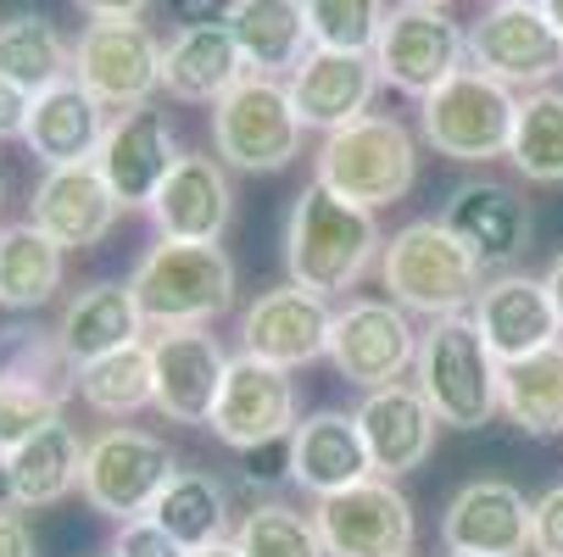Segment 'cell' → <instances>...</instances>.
<instances>
[{"instance_id": "obj_1", "label": "cell", "mask_w": 563, "mask_h": 557, "mask_svg": "<svg viewBox=\"0 0 563 557\" xmlns=\"http://www.w3.org/2000/svg\"><path fill=\"white\" fill-rule=\"evenodd\" d=\"M385 234L374 212L330 196L324 185H301L285 223V274L312 296H346L379 263Z\"/></svg>"}, {"instance_id": "obj_2", "label": "cell", "mask_w": 563, "mask_h": 557, "mask_svg": "<svg viewBox=\"0 0 563 557\" xmlns=\"http://www.w3.org/2000/svg\"><path fill=\"white\" fill-rule=\"evenodd\" d=\"M413 385L430 413L452 430H479L503 413V363L468 312L430 318L413 357Z\"/></svg>"}, {"instance_id": "obj_3", "label": "cell", "mask_w": 563, "mask_h": 557, "mask_svg": "<svg viewBox=\"0 0 563 557\" xmlns=\"http://www.w3.org/2000/svg\"><path fill=\"white\" fill-rule=\"evenodd\" d=\"M129 290L145 330H212L234 307V263L218 241H156L134 263Z\"/></svg>"}, {"instance_id": "obj_4", "label": "cell", "mask_w": 563, "mask_h": 557, "mask_svg": "<svg viewBox=\"0 0 563 557\" xmlns=\"http://www.w3.org/2000/svg\"><path fill=\"white\" fill-rule=\"evenodd\" d=\"M312 185H324L330 196H341L363 212L396 207L419 185V140L408 134V123H396L385 112H368V118L318 140Z\"/></svg>"}, {"instance_id": "obj_5", "label": "cell", "mask_w": 563, "mask_h": 557, "mask_svg": "<svg viewBox=\"0 0 563 557\" xmlns=\"http://www.w3.org/2000/svg\"><path fill=\"white\" fill-rule=\"evenodd\" d=\"M479 263L441 218H413L401 223L385 252H379V285L396 307H408L419 318H457L479 296Z\"/></svg>"}, {"instance_id": "obj_6", "label": "cell", "mask_w": 563, "mask_h": 557, "mask_svg": "<svg viewBox=\"0 0 563 557\" xmlns=\"http://www.w3.org/2000/svg\"><path fill=\"white\" fill-rule=\"evenodd\" d=\"M514 118H519V96L479 67L452 73L435 96L419 101L424 145L435 156H446V163H463V168H486L497 156H508Z\"/></svg>"}, {"instance_id": "obj_7", "label": "cell", "mask_w": 563, "mask_h": 557, "mask_svg": "<svg viewBox=\"0 0 563 557\" xmlns=\"http://www.w3.org/2000/svg\"><path fill=\"white\" fill-rule=\"evenodd\" d=\"M307 123L296 118L290 85L285 78L246 73L240 85L212 107V151L223 168L240 174H279L301 156Z\"/></svg>"}, {"instance_id": "obj_8", "label": "cell", "mask_w": 563, "mask_h": 557, "mask_svg": "<svg viewBox=\"0 0 563 557\" xmlns=\"http://www.w3.org/2000/svg\"><path fill=\"white\" fill-rule=\"evenodd\" d=\"M174 452L168 441H156L145 430H129V424H112L101 435H90L85 446V502L112 519V524H129V519H145L156 508V497L168 491L174 480Z\"/></svg>"}, {"instance_id": "obj_9", "label": "cell", "mask_w": 563, "mask_h": 557, "mask_svg": "<svg viewBox=\"0 0 563 557\" xmlns=\"http://www.w3.org/2000/svg\"><path fill=\"white\" fill-rule=\"evenodd\" d=\"M374 67L390 90L401 96H435L452 73L468 67V29L446 18V7H390L379 40H374Z\"/></svg>"}, {"instance_id": "obj_10", "label": "cell", "mask_w": 563, "mask_h": 557, "mask_svg": "<svg viewBox=\"0 0 563 557\" xmlns=\"http://www.w3.org/2000/svg\"><path fill=\"white\" fill-rule=\"evenodd\" d=\"M312 524L324 535L330 557H413V541H419L413 502L385 474H368V480L335 497H318Z\"/></svg>"}, {"instance_id": "obj_11", "label": "cell", "mask_w": 563, "mask_h": 557, "mask_svg": "<svg viewBox=\"0 0 563 557\" xmlns=\"http://www.w3.org/2000/svg\"><path fill=\"white\" fill-rule=\"evenodd\" d=\"M468 67L492 73L497 85L514 96L525 90H552V78L563 73V34L547 23L541 7H514L497 0L492 12H479L468 23Z\"/></svg>"}, {"instance_id": "obj_12", "label": "cell", "mask_w": 563, "mask_h": 557, "mask_svg": "<svg viewBox=\"0 0 563 557\" xmlns=\"http://www.w3.org/2000/svg\"><path fill=\"white\" fill-rule=\"evenodd\" d=\"M419 335L424 330H413L408 307H396L390 296H363V301H346L335 312L330 363H335V374L346 385L379 390V385H396L401 374H413Z\"/></svg>"}, {"instance_id": "obj_13", "label": "cell", "mask_w": 563, "mask_h": 557, "mask_svg": "<svg viewBox=\"0 0 563 557\" xmlns=\"http://www.w3.org/2000/svg\"><path fill=\"white\" fill-rule=\"evenodd\" d=\"M73 78L107 112L151 107L163 90V45L145 23H90L73 45Z\"/></svg>"}, {"instance_id": "obj_14", "label": "cell", "mask_w": 563, "mask_h": 557, "mask_svg": "<svg viewBox=\"0 0 563 557\" xmlns=\"http://www.w3.org/2000/svg\"><path fill=\"white\" fill-rule=\"evenodd\" d=\"M296 379L290 368H274L252 352L229 357V374H223V390H218V408H212V435L234 452H257V446H274V441H290L296 430Z\"/></svg>"}, {"instance_id": "obj_15", "label": "cell", "mask_w": 563, "mask_h": 557, "mask_svg": "<svg viewBox=\"0 0 563 557\" xmlns=\"http://www.w3.org/2000/svg\"><path fill=\"white\" fill-rule=\"evenodd\" d=\"M330 330H335L330 296H312V290L285 279L240 312V352L296 374L318 357H330Z\"/></svg>"}, {"instance_id": "obj_16", "label": "cell", "mask_w": 563, "mask_h": 557, "mask_svg": "<svg viewBox=\"0 0 563 557\" xmlns=\"http://www.w3.org/2000/svg\"><path fill=\"white\" fill-rule=\"evenodd\" d=\"M179 140H174V123L168 112L156 107H129V112H112L107 134H101V151H96V168L101 179L112 185V196L123 201V212H151L156 190L168 185L174 163H179Z\"/></svg>"}, {"instance_id": "obj_17", "label": "cell", "mask_w": 563, "mask_h": 557, "mask_svg": "<svg viewBox=\"0 0 563 557\" xmlns=\"http://www.w3.org/2000/svg\"><path fill=\"white\" fill-rule=\"evenodd\" d=\"M151 374H156V413L168 424H212L229 352L212 330H156Z\"/></svg>"}, {"instance_id": "obj_18", "label": "cell", "mask_w": 563, "mask_h": 557, "mask_svg": "<svg viewBox=\"0 0 563 557\" xmlns=\"http://www.w3.org/2000/svg\"><path fill=\"white\" fill-rule=\"evenodd\" d=\"M123 201L112 196V185L101 179L96 163H67V168H45L29 201V223H40L62 252H90L118 229Z\"/></svg>"}, {"instance_id": "obj_19", "label": "cell", "mask_w": 563, "mask_h": 557, "mask_svg": "<svg viewBox=\"0 0 563 557\" xmlns=\"http://www.w3.org/2000/svg\"><path fill=\"white\" fill-rule=\"evenodd\" d=\"M357 430H363V446H368V463L385 480H401L430 463L435 452V430L441 419L430 413V402L419 396L413 379H396V385H379V390H363V402L352 408Z\"/></svg>"}, {"instance_id": "obj_20", "label": "cell", "mask_w": 563, "mask_h": 557, "mask_svg": "<svg viewBox=\"0 0 563 557\" xmlns=\"http://www.w3.org/2000/svg\"><path fill=\"white\" fill-rule=\"evenodd\" d=\"M468 318L479 324L486 346L497 352V363H519L552 341H563V324H558V307L547 296V279L536 274H519V268H503L479 285Z\"/></svg>"}, {"instance_id": "obj_21", "label": "cell", "mask_w": 563, "mask_h": 557, "mask_svg": "<svg viewBox=\"0 0 563 557\" xmlns=\"http://www.w3.org/2000/svg\"><path fill=\"white\" fill-rule=\"evenodd\" d=\"M530 508L508 480H468L441 513V546L452 557H530Z\"/></svg>"}, {"instance_id": "obj_22", "label": "cell", "mask_w": 563, "mask_h": 557, "mask_svg": "<svg viewBox=\"0 0 563 557\" xmlns=\"http://www.w3.org/2000/svg\"><path fill=\"white\" fill-rule=\"evenodd\" d=\"M290 85V101H296V118L318 134H335L357 118L374 112V96H379V67L368 51H318L285 78Z\"/></svg>"}, {"instance_id": "obj_23", "label": "cell", "mask_w": 563, "mask_h": 557, "mask_svg": "<svg viewBox=\"0 0 563 557\" xmlns=\"http://www.w3.org/2000/svg\"><path fill=\"white\" fill-rule=\"evenodd\" d=\"M234 218V185L229 168L207 151H185L168 185L151 201V223L163 241H223V229Z\"/></svg>"}, {"instance_id": "obj_24", "label": "cell", "mask_w": 563, "mask_h": 557, "mask_svg": "<svg viewBox=\"0 0 563 557\" xmlns=\"http://www.w3.org/2000/svg\"><path fill=\"white\" fill-rule=\"evenodd\" d=\"M85 435H78L67 419H51L45 430H34L23 446H12L0 457V486H7V502L34 513V508H56L67 502L78 486H85Z\"/></svg>"}, {"instance_id": "obj_25", "label": "cell", "mask_w": 563, "mask_h": 557, "mask_svg": "<svg viewBox=\"0 0 563 557\" xmlns=\"http://www.w3.org/2000/svg\"><path fill=\"white\" fill-rule=\"evenodd\" d=\"M441 223L486 268H508L530 246V207L503 179H468V185H457L446 196V207H441Z\"/></svg>"}, {"instance_id": "obj_26", "label": "cell", "mask_w": 563, "mask_h": 557, "mask_svg": "<svg viewBox=\"0 0 563 557\" xmlns=\"http://www.w3.org/2000/svg\"><path fill=\"white\" fill-rule=\"evenodd\" d=\"M290 486H301L312 502L318 497H335L357 480H368L374 463H368V446H363V430L352 413H335V408H318L307 413L296 430H290Z\"/></svg>"}, {"instance_id": "obj_27", "label": "cell", "mask_w": 563, "mask_h": 557, "mask_svg": "<svg viewBox=\"0 0 563 557\" xmlns=\"http://www.w3.org/2000/svg\"><path fill=\"white\" fill-rule=\"evenodd\" d=\"M246 56H240L229 23H185L163 45V90L190 107H218L240 78H246Z\"/></svg>"}, {"instance_id": "obj_28", "label": "cell", "mask_w": 563, "mask_h": 557, "mask_svg": "<svg viewBox=\"0 0 563 557\" xmlns=\"http://www.w3.org/2000/svg\"><path fill=\"white\" fill-rule=\"evenodd\" d=\"M107 107L78 85V78H62V85L40 90L29 107V129L23 145L29 156H40L45 168H67V163H96L101 134H107Z\"/></svg>"}, {"instance_id": "obj_29", "label": "cell", "mask_w": 563, "mask_h": 557, "mask_svg": "<svg viewBox=\"0 0 563 557\" xmlns=\"http://www.w3.org/2000/svg\"><path fill=\"white\" fill-rule=\"evenodd\" d=\"M140 335H145L140 301H134L129 285H112V279L73 290V296L62 301V312H56V341H62V352H67L78 368L96 363V357H107V352L134 346Z\"/></svg>"}, {"instance_id": "obj_30", "label": "cell", "mask_w": 563, "mask_h": 557, "mask_svg": "<svg viewBox=\"0 0 563 557\" xmlns=\"http://www.w3.org/2000/svg\"><path fill=\"white\" fill-rule=\"evenodd\" d=\"M223 23L246 56L252 73L263 78H290L312 56V29L301 0H229Z\"/></svg>"}, {"instance_id": "obj_31", "label": "cell", "mask_w": 563, "mask_h": 557, "mask_svg": "<svg viewBox=\"0 0 563 557\" xmlns=\"http://www.w3.org/2000/svg\"><path fill=\"white\" fill-rule=\"evenodd\" d=\"M0 390H23L51 408H67L78 396V363L62 352L56 330L18 318V324L0 330Z\"/></svg>"}, {"instance_id": "obj_32", "label": "cell", "mask_w": 563, "mask_h": 557, "mask_svg": "<svg viewBox=\"0 0 563 557\" xmlns=\"http://www.w3.org/2000/svg\"><path fill=\"white\" fill-rule=\"evenodd\" d=\"M67 252L51 241L40 223H7L0 229V307L34 312L62 290Z\"/></svg>"}, {"instance_id": "obj_33", "label": "cell", "mask_w": 563, "mask_h": 557, "mask_svg": "<svg viewBox=\"0 0 563 557\" xmlns=\"http://www.w3.org/2000/svg\"><path fill=\"white\" fill-rule=\"evenodd\" d=\"M503 413L536 441L563 435V341L503 363Z\"/></svg>"}, {"instance_id": "obj_34", "label": "cell", "mask_w": 563, "mask_h": 557, "mask_svg": "<svg viewBox=\"0 0 563 557\" xmlns=\"http://www.w3.org/2000/svg\"><path fill=\"white\" fill-rule=\"evenodd\" d=\"M151 519L163 524L185 552H201V546H218V541L234 535L229 530V491H223L218 474H207V468H179L168 480V491L156 497Z\"/></svg>"}, {"instance_id": "obj_35", "label": "cell", "mask_w": 563, "mask_h": 557, "mask_svg": "<svg viewBox=\"0 0 563 557\" xmlns=\"http://www.w3.org/2000/svg\"><path fill=\"white\" fill-rule=\"evenodd\" d=\"M0 73L12 78L18 90L40 96L62 78H73V45L62 40V29L40 12H18L0 23Z\"/></svg>"}, {"instance_id": "obj_36", "label": "cell", "mask_w": 563, "mask_h": 557, "mask_svg": "<svg viewBox=\"0 0 563 557\" xmlns=\"http://www.w3.org/2000/svg\"><path fill=\"white\" fill-rule=\"evenodd\" d=\"M78 402L101 419H134L156 408V374H151V341H134L123 352H107L78 368Z\"/></svg>"}, {"instance_id": "obj_37", "label": "cell", "mask_w": 563, "mask_h": 557, "mask_svg": "<svg viewBox=\"0 0 563 557\" xmlns=\"http://www.w3.org/2000/svg\"><path fill=\"white\" fill-rule=\"evenodd\" d=\"M508 163L530 185H563V90H530V96H519Z\"/></svg>"}, {"instance_id": "obj_38", "label": "cell", "mask_w": 563, "mask_h": 557, "mask_svg": "<svg viewBox=\"0 0 563 557\" xmlns=\"http://www.w3.org/2000/svg\"><path fill=\"white\" fill-rule=\"evenodd\" d=\"M229 541L240 557H330L312 513H301L290 502H257L252 513H240Z\"/></svg>"}, {"instance_id": "obj_39", "label": "cell", "mask_w": 563, "mask_h": 557, "mask_svg": "<svg viewBox=\"0 0 563 557\" xmlns=\"http://www.w3.org/2000/svg\"><path fill=\"white\" fill-rule=\"evenodd\" d=\"M307 7V29L318 51H368L390 18L385 0H301Z\"/></svg>"}, {"instance_id": "obj_40", "label": "cell", "mask_w": 563, "mask_h": 557, "mask_svg": "<svg viewBox=\"0 0 563 557\" xmlns=\"http://www.w3.org/2000/svg\"><path fill=\"white\" fill-rule=\"evenodd\" d=\"M51 419H62V408L40 402V396H23V390H0V457L23 446L34 430H45Z\"/></svg>"}, {"instance_id": "obj_41", "label": "cell", "mask_w": 563, "mask_h": 557, "mask_svg": "<svg viewBox=\"0 0 563 557\" xmlns=\"http://www.w3.org/2000/svg\"><path fill=\"white\" fill-rule=\"evenodd\" d=\"M112 557H190L163 524H156L151 513L145 519H129L118 524V541H112Z\"/></svg>"}, {"instance_id": "obj_42", "label": "cell", "mask_w": 563, "mask_h": 557, "mask_svg": "<svg viewBox=\"0 0 563 557\" xmlns=\"http://www.w3.org/2000/svg\"><path fill=\"white\" fill-rule=\"evenodd\" d=\"M530 557H563V486H552L530 508Z\"/></svg>"}, {"instance_id": "obj_43", "label": "cell", "mask_w": 563, "mask_h": 557, "mask_svg": "<svg viewBox=\"0 0 563 557\" xmlns=\"http://www.w3.org/2000/svg\"><path fill=\"white\" fill-rule=\"evenodd\" d=\"M29 107H34V96L18 90L12 78L0 73V140H23V129H29Z\"/></svg>"}, {"instance_id": "obj_44", "label": "cell", "mask_w": 563, "mask_h": 557, "mask_svg": "<svg viewBox=\"0 0 563 557\" xmlns=\"http://www.w3.org/2000/svg\"><path fill=\"white\" fill-rule=\"evenodd\" d=\"M90 23H140L156 0H73Z\"/></svg>"}, {"instance_id": "obj_45", "label": "cell", "mask_w": 563, "mask_h": 557, "mask_svg": "<svg viewBox=\"0 0 563 557\" xmlns=\"http://www.w3.org/2000/svg\"><path fill=\"white\" fill-rule=\"evenodd\" d=\"M0 557H34V530L23 519V508H0Z\"/></svg>"}, {"instance_id": "obj_46", "label": "cell", "mask_w": 563, "mask_h": 557, "mask_svg": "<svg viewBox=\"0 0 563 557\" xmlns=\"http://www.w3.org/2000/svg\"><path fill=\"white\" fill-rule=\"evenodd\" d=\"M541 279H547V296H552V307H558V324H563V252L552 257V268H547Z\"/></svg>"}, {"instance_id": "obj_47", "label": "cell", "mask_w": 563, "mask_h": 557, "mask_svg": "<svg viewBox=\"0 0 563 557\" xmlns=\"http://www.w3.org/2000/svg\"><path fill=\"white\" fill-rule=\"evenodd\" d=\"M190 557H240V552H234V541H218V546H201V552H190Z\"/></svg>"}, {"instance_id": "obj_48", "label": "cell", "mask_w": 563, "mask_h": 557, "mask_svg": "<svg viewBox=\"0 0 563 557\" xmlns=\"http://www.w3.org/2000/svg\"><path fill=\"white\" fill-rule=\"evenodd\" d=\"M541 12H547V23L563 34V0H541Z\"/></svg>"}, {"instance_id": "obj_49", "label": "cell", "mask_w": 563, "mask_h": 557, "mask_svg": "<svg viewBox=\"0 0 563 557\" xmlns=\"http://www.w3.org/2000/svg\"><path fill=\"white\" fill-rule=\"evenodd\" d=\"M408 7H452V0H408Z\"/></svg>"}, {"instance_id": "obj_50", "label": "cell", "mask_w": 563, "mask_h": 557, "mask_svg": "<svg viewBox=\"0 0 563 557\" xmlns=\"http://www.w3.org/2000/svg\"><path fill=\"white\" fill-rule=\"evenodd\" d=\"M514 7H541V0H514Z\"/></svg>"}, {"instance_id": "obj_51", "label": "cell", "mask_w": 563, "mask_h": 557, "mask_svg": "<svg viewBox=\"0 0 563 557\" xmlns=\"http://www.w3.org/2000/svg\"><path fill=\"white\" fill-rule=\"evenodd\" d=\"M0 201H7V185H0Z\"/></svg>"}, {"instance_id": "obj_52", "label": "cell", "mask_w": 563, "mask_h": 557, "mask_svg": "<svg viewBox=\"0 0 563 557\" xmlns=\"http://www.w3.org/2000/svg\"><path fill=\"white\" fill-rule=\"evenodd\" d=\"M446 557H452V552H446Z\"/></svg>"}, {"instance_id": "obj_53", "label": "cell", "mask_w": 563, "mask_h": 557, "mask_svg": "<svg viewBox=\"0 0 563 557\" xmlns=\"http://www.w3.org/2000/svg\"><path fill=\"white\" fill-rule=\"evenodd\" d=\"M107 557H112V552H107Z\"/></svg>"}]
</instances>
